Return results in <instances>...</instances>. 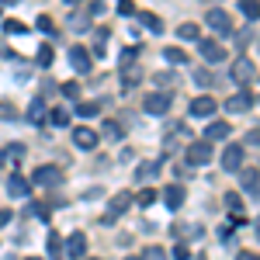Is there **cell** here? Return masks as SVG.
<instances>
[{
  "label": "cell",
  "mask_w": 260,
  "mask_h": 260,
  "mask_svg": "<svg viewBox=\"0 0 260 260\" xmlns=\"http://www.w3.org/2000/svg\"><path fill=\"white\" fill-rule=\"evenodd\" d=\"M170 94H163V90H153V94H146V101H142V108H146V115H167L170 111Z\"/></svg>",
  "instance_id": "cell-1"
},
{
  "label": "cell",
  "mask_w": 260,
  "mask_h": 260,
  "mask_svg": "<svg viewBox=\"0 0 260 260\" xmlns=\"http://www.w3.org/2000/svg\"><path fill=\"white\" fill-rule=\"evenodd\" d=\"M229 77H233V83H250L253 77H257V66H253V59H236L233 66H229Z\"/></svg>",
  "instance_id": "cell-2"
},
{
  "label": "cell",
  "mask_w": 260,
  "mask_h": 260,
  "mask_svg": "<svg viewBox=\"0 0 260 260\" xmlns=\"http://www.w3.org/2000/svg\"><path fill=\"white\" fill-rule=\"evenodd\" d=\"M59 180H62V170L52 167V163H49V167H39V170L31 174V184H39V187H56Z\"/></svg>",
  "instance_id": "cell-3"
},
{
  "label": "cell",
  "mask_w": 260,
  "mask_h": 260,
  "mask_svg": "<svg viewBox=\"0 0 260 260\" xmlns=\"http://www.w3.org/2000/svg\"><path fill=\"white\" fill-rule=\"evenodd\" d=\"M208 160H212V146H208L205 139L187 146V163H191V167H205Z\"/></svg>",
  "instance_id": "cell-4"
},
{
  "label": "cell",
  "mask_w": 260,
  "mask_h": 260,
  "mask_svg": "<svg viewBox=\"0 0 260 260\" xmlns=\"http://www.w3.org/2000/svg\"><path fill=\"white\" fill-rule=\"evenodd\" d=\"M222 167H225V170H236V174L243 170V146H240V142H229V146H225V153H222Z\"/></svg>",
  "instance_id": "cell-5"
},
{
  "label": "cell",
  "mask_w": 260,
  "mask_h": 260,
  "mask_svg": "<svg viewBox=\"0 0 260 260\" xmlns=\"http://www.w3.org/2000/svg\"><path fill=\"white\" fill-rule=\"evenodd\" d=\"M253 108V94L250 90H240V94H233V98L225 101V111L229 115H243V111H250Z\"/></svg>",
  "instance_id": "cell-6"
},
{
  "label": "cell",
  "mask_w": 260,
  "mask_h": 260,
  "mask_svg": "<svg viewBox=\"0 0 260 260\" xmlns=\"http://www.w3.org/2000/svg\"><path fill=\"white\" fill-rule=\"evenodd\" d=\"M205 21H208V28H215V31H222V35H229V31H233V24H229V14H225L222 7H212V11L205 14Z\"/></svg>",
  "instance_id": "cell-7"
},
{
  "label": "cell",
  "mask_w": 260,
  "mask_h": 260,
  "mask_svg": "<svg viewBox=\"0 0 260 260\" xmlns=\"http://www.w3.org/2000/svg\"><path fill=\"white\" fill-rule=\"evenodd\" d=\"M198 52H201V59H208V62H222L225 59V49H222L219 42H212V39H201Z\"/></svg>",
  "instance_id": "cell-8"
},
{
  "label": "cell",
  "mask_w": 260,
  "mask_h": 260,
  "mask_svg": "<svg viewBox=\"0 0 260 260\" xmlns=\"http://www.w3.org/2000/svg\"><path fill=\"white\" fill-rule=\"evenodd\" d=\"M70 62H73V70H77V73H90V66H94L90 52H87L83 45H73V49H70Z\"/></svg>",
  "instance_id": "cell-9"
},
{
  "label": "cell",
  "mask_w": 260,
  "mask_h": 260,
  "mask_svg": "<svg viewBox=\"0 0 260 260\" xmlns=\"http://www.w3.org/2000/svg\"><path fill=\"white\" fill-rule=\"evenodd\" d=\"M73 146H77V149H94V146H98V132L87 128V125L73 128Z\"/></svg>",
  "instance_id": "cell-10"
},
{
  "label": "cell",
  "mask_w": 260,
  "mask_h": 260,
  "mask_svg": "<svg viewBox=\"0 0 260 260\" xmlns=\"http://www.w3.org/2000/svg\"><path fill=\"white\" fill-rule=\"evenodd\" d=\"M215 98H208V94H201V98L191 101V115H198V118H208V115H215Z\"/></svg>",
  "instance_id": "cell-11"
},
{
  "label": "cell",
  "mask_w": 260,
  "mask_h": 260,
  "mask_svg": "<svg viewBox=\"0 0 260 260\" xmlns=\"http://www.w3.org/2000/svg\"><path fill=\"white\" fill-rule=\"evenodd\" d=\"M83 253H87V236H83V233H73V236L66 240V257H70V260H80Z\"/></svg>",
  "instance_id": "cell-12"
},
{
  "label": "cell",
  "mask_w": 260,
  "mask_h": 260,
  "mask_svg": "<svg viewBox=\"0 0 260 260\" xmlns=\"http://www.w3.org/2000/svg\"><path fill=\"white\" fill-rule=\"evenodd\" d=\"M7 191H11V198H28L31 194V184L21 177V174H11L7 177Z\"/></svg>",
  "instance_id": "cell-13"
},
{
  "label": "cell",
  "mask_w": 260,
  "mask_h": 260,
  "mask_svg": "<svg viewBox=\"0 0 260 260\" xmlns=\"http://www.w3.org/2000/svg\"><path fill=\"white\" fill-rule=\"evenodd\" d=\"M184 198H187V194H184V184H170V187H163V201H167L174 212L184 205Z\"/></svg>",
  "instance_id": "cell-14"
},
{
  "label": "cell",
  "mask_w": 260,
  "mask_h": 260,
  "mask_svg": "<svg viewBox=\"0 0 260 260\" xmlns=\"http://www.w3.org/2000/svg\"><path fill=\"white\" fill-rule=\"evenodd\" d=\"M128 205H132V194H128V191H118L115 198L108 201V219H115V215H121V212H125Z\"/></svg>",
  "instance_id": "cell-15"
},
{
  "label": "cell",
  "mask_w": 260,
  "mask_h": 260,
  "mask_svg": "<svg viewBox=\"0 0 260 260\" xmlns=\"http://www.w3.org/2000/svg\"><path fill=\"white\" fill-rule=\"evenodd\" d=\"M219 139H229V121H212V125L205 128V142H208V146L219 142Z\"/></svg>",
  "instance_id": "cell-16"
},
{
  "label": "cell",
  "mask_w": 260,
  "mask_h": 260,
  "mask_svg": "<svg viewBox=\"0 0 260 260\" xmlns=\"http://www.w3.org/2000/svg\"><path fill=\"white\" fill-rule=\"evenodd\" d=\"M98 139H108V142H121V139H125V128H121L118 121H104V125H101V132H98Z\"/></svg>",
  "instance_id": "cell-17"
},
{
  "label": "cell",
  "mask_w": 260,
  "mask_h": 260,
  "mask_svg": "<svg viewBox=\"0 0 260 260\" xmlns=\"http://www.w3.org/2000/svg\"><path fill=\"white\" fill-rule=\"evenodd\" d=\"M240 184L246 187V191H257V187H260V170H253V167H243V170H240Z\"/></svg>",
  "instance_id": "cell-18"
},
{
  "label": "cell",
  "mask_w": 260,
  "mask_h": 260,
  "mask_svg": "<svg viewBox=\"0 0 260 260\" xmlns=\"http://www.w3.org/2000/svg\"><path fill=\"white\" fill-rule=\"evenodd\" d=\"M156 167H160L156 160H146V163H139V170H136V180H142V184H146V180H153L156 174H160Z\"/></svg>",
  "instance_id": "cell-19"
},
{
  "label": "cell",
  "mask_w": 260,
  "mask_h": 260,
  "mask_svg": "<svg viewBox=\"0 0 260 260\" xmlns=\"http://www.w3.org/2000/svg\"><path fill=\"white\" fill-rule=\"evenodd\" d=\"M177 35H180L184 42H194V39L201 42V28H198V24H191V21H187V24H180V28H177Z\"/></svg>",
  "instance_id": "cell-20"
},
{
  "label": "cell",
  "mask_w": 260,
  "mask_h": 260,
  "mask_svg": "<svg viewBox=\"0 0 260 260\" xmlns=\"http://www.w3.org/2000/svg\"><path fill=\"white\" fill-rule=\"evenodd\" d=\"M42 118H45V104H42V98H35L28 104V121L35 125V121H42Z\"/></svg>",
  "instance_id": "cell-21"
},
{
  "label": "cell",
  "mask_w": 260,
  "mask_h": 260,
  "mask_svg": "<svg viewBox=\"0 0 260 260\" xmlns=\"http://www.w3.org/2000/svg\"><path fill=\"white\" fill-rule=\"evenodd\" d=\"M139 70H136V66H125V70H121V87H125V90H128V87H136V83H139Z\"/></svg>",
  "instance_id": "cell-22"
},
{
  "label": "cell",
  "mask_w": 260,
  "mask_h": 260,
  "mask_svg": "<svg viewBox=\"0 0 260 260\" xmlns=\"http://www.w3.org/2000/svg\"><path fill=\"white\" fill-rule=\"evenodd\" d=\"M177 236H184V240H194V236H205V229L191 225V222H180V225H177Z\"/></svg>",
  "instance_id": "cell-23"
},
{
  "label": "cell",
  "mask_w": 260,
  "mask_h": 260,
  "mask_svg": "<svg viewBox=\"0 0 260 260\" xmlns=\"http://www.w3.org/2000/svg\"><path fill=\"white\" fill-rule=\"evenodd\" d=\"M49 121H52V125H70V111H66V108H52V111H49Z\"/></svg>",
  "instance_id": "cell-24"
},
{
  "label": "cell",
  "mask_w": 260,
  "mask_h": 260,
  "mask_svg": "<svg viewBox=\"0 0 260 260\" xmlns=\"http://www.w3.org/2000/svg\"><path fill=\"white\" fill-rule=\"evenodd\" d=\"M240 11H243V18H250V21H257V18H260V4H253V0H243Z\"/></svg>",
  "instance_id": "cell-25"
},
{
  "label": "cell",
  "mask_w": 260,
  "mask_h": 260,
  "mask_svg": "<svg viewBox=\"0 0 260 260\" xmlns=\"http://www.w3.org/2000/svg\"><path fill=\"white\" fill-rule=\"evenodd\" d=\"M70 28H77V31H83V28H90V14H70Z\"/></svg>",
  "instance_id": "cell-26"
},
{
  "label": "cell",
  "mask_w": 260,
  "mask_h": 260,
  "mask_svg": "<svg viewBox=\"0 0 260 260\" xmlns=\"http://www.w3.org/2000/svg\"><path fill=\"white\" fill-rule=\"evenodd\" d=\"M163 59L174 62V66H180V62H187V56H184L180 49H174V45H170V49H163Z\"/></svg>",
  "instance_id": "cell-27"
},
{
  "label": "cell",
  "mask_w": 260,
  "mask_h": 260,
  "mask_svg": "<svg viewBox=\"0 0 260 260\" xmlns=\"http://www.w3.org/2000/svg\"><path fill=\"white\" fill-rule=\"evenodd\" d=\"M225 208H229V212H233V215L240 219V212H243V198H240V194H225Z\"/></svg>",
  "instance_id": "cell-28"
},
{
  "label": "cell",
  "mask_w": 260,
  "mask_h": 260,
  "mask_svg": "<svg viewBox=\"0 0 260 260\" xmlns=\"http://www.w3.org/2000/svg\"><path fill=\"white\" fill-rule=\"evenodd\" d=\"M139 21H142V24H146V28H149V31H160V28H163V21L156 18V14H146V11H142V14H139Z\"/></svg>",
  "instance_id": "cell-29"
},
{
  "label": "cell",
  "mask_w": 260,
  "mask_h": 260,
  "mask_svg": "<svg viewBox=\"0 0 260 260\" xmlns=\"http://www.w3.org/2000/svg\"><path fill=\"white\" fill-rule=\"evenodd\" d=\"M39 66H42V70L52 66V45H39Z\"/></svg>",
  "instance_id": "cell-30"
},
{
  "label": "cell",
  "mask_w": 260,
  "mask_h": 260,
  "mask_svg": "<svg viewBox=\"0 0 260 260\" xmlns=\"http://www.w3.org/2000/svg\"><path fill=\"white\" fill-rule=\"evenodd\" d=\"M77 115H83V118L98 115V104H94V101H80V104H77Z\"/></svg>",
  "instance_id": "cell-31"
},
{
  "label": "cell",
  "mask_w": 260,
  "mask_h": 260,
  "mask_svg": "<svg viewBox=\"0 0 260 260\" xmlns=\"http://www.w3.org/2000/svg\"><path fill=\"white\" fill-rule=\"evenodd\" d=\"M4 31H7V35H24V24H21V21H4Z\"/></svg>",
  "instance_id": "cell-32"
},
{
  "label": "cell",
  "mask_w": 260,
  "mask_h": 260,
  "mask_svg": "<svg viewBox=\"0 0 260 260\" xmlns=\"http://www.w3.org/2000/svg\"><path fill=\"white\" fill-rule=\"evenodd\" d=\"M142 205V208H149V205H153V201H156V191H149V187H146V191H139V198H136Z\"/></svg>",
  "instance_id": "cell-33"
},
{
  "label": "cell",
  "mask_w": 260,
  "mask_h": 260,
  "mask_svg": "<svg viewBox=\"0 0 260 260\" xmlns=\"http://www.w3.org/2000/svg\"><path fill=\"white\" fill-rule=\"evenodd\" d=\"M170 257H174V260H191V250H187L184 243H177V246L170 250Z\"/></svg>",
  "instance_id": "cell-34"
},
{
  "label": "cell",
  "mask_w": 260,
  "mask_h": 260,
  "mask_svg": "<svg viewBox=\"0 0 260 260\" xmlns=\"http://www.w3.org/2000/svg\"><path fill=\"white\" fill-rule=\"evenodd\" d=\"M62 94H66V98H80V83L66 80V83H62Z\"/></svg>",
  "instance_id": "cell-35"
},
{
  "label": "cell",
  "mask_w": 260,
  "mask_h": 260,
  "mask_svg": "<svg viewBox=\"0 0 260 260\" xmlns=\"http://www.w3.org/2000/svg\"><path fill=\"white\" fill-rule=\"evenodd\" d=\"M194 80H198L201 87H208V83H212V73H208V70H198V73H194Z\"/></svg>",
  "instance_id": "cell-36"
},
{
  "label": "cell",
  "mask_w": 260,
  "mask_h": 260,
  "mask_svg": "<svg viewBox=\"0 0 260 260\" xmlns=\"http://www.w3.org/2000/svg\"><path fill=\"white\" fill-rule=\"evenodd\" d=\"M104 42H108V31H104V28H101V31H98V49H94V52H98V56H104Z\"/></svg>",
  "instance_id": "cell-37"
},
{
  "label": "cell",
  "mask_w": 260,
  "mask_h": 260,
  "mask_svg": "<svg viewBox=\"0 0 260 260\" xmlns=\"http://www.w3.org/2000/svg\"><path fill=\"white\" fill-rule=\"evenodd\" d=\"M118 14H136V4H132V0H121V4H118Z\"/></svg>",
  "instance_id": "cell-38"
},
{
  "label": "cell",
  "mask_w": 260,
  "mask_h": 260,
  "mask_svg": "<svg viewBox=\"0 0 260 260\" xmlns=\"http://www.w3.org/2000/svg\"><path fill=\"white\" fill-rule=\"evenodd\" d=\"M132 59H136V49H125V52H121V70L132 66Z\"/></svg>",
  "instance_id": "cell-39"
},
{
  "label": "cell",
  "mask_w": 260,
  "mask_h": 260,
  "mask_svg": "<svg viewBox=\"0 0 260 260\" xmlns=\"http://www.w3.org/2000/svg\"><path fill=\"white\" fill-rule=\"evenodd\" d=\"M39 28H42V31H49V35H52V18H49V14H42V18H39Z\"/></svg>",
  "instance_id": "cell-40"
},
{
  "label": "cell",
  "mask_w": 260,
  "mask_h": 260,
  "mask_svg": "<svg viewBox=\"0 0 260 260\" xmlns=\"http://www.w3.org/2000/svg\"><path fill=\"white\" fill-rule=\"evenodd\" d=\"M11 219H14V215H11V208H0V229H4Z\"/></svg>",
  "instance_id": "cell-41"
},
{
  "label": "cell",
  "mask_w": 260,
  "mask_h": 260,
  "mask_svg": "<svg viewBox=\"0 0 260 260\" xmlns=\"http://www.w3.org/2000/svg\"><path fill=\"white\" fill-rule=\"evenodd\" d=\"M236 260H260V253H250V250H240V253H236Z\"/></svg>",
  "instance_id": "cell-42"
},
{
  "label": "cell",
  "mask_w": 260,
  "mask_h": 260,
  "mask_svg": "<svg viewBox=\"0 0 260 260\" xmlns=\"http://www.w3.org/2000/svg\"><path fill=\"white\" fill-rule=\"evenodd\" d=\"M146 253H149V260H163V250H160V246H149Z\"/></svg>",
  "instance_id": "cell-43"
},
{
  "label": "cell",
  "mask_w": 260,
  "mask_h": 260,
  "mask_svg": "<svg viewBox=\"0 0 260 260\" xmlns=\"http://www.w3.org/2000/svg\"><path fill=\"white\" fill-rule=\"evenodd\" d=\"M246 139H250V142H257V146H260V128H253V132H250Z\"/></svg>",
  "instance_id": "cell-44"
},
{
  "label": "cell",
  "mask_w": 260,
  "mask_h": 260,
  "mask_svg": "<svg viewBox=\"0 0 260 260\" xmlns=\"http://www.w3.org/2000/svg\"><path fill=\"white\" fill-rule=\"evenodd\" d=\"M253 233H257V240H260V219H257V222H253Z\"/></svg>",
  "instance_id": "cell-45"
},
{
  "label": "cell",
  "mask_w": 260,
  "mask_h": 260,
  "mask_svg": "<svg viewBox=\"0 0 260 260\" xmlns=\"http://www.w3.org/2000/svg\"><path fill=\"white\" fill-rule=\"evenodd\" d=\"M125 260H142V257H125Z\"/></svg>",
  "instance_id": "cell-46"
},
{
  "label": "cell",
  "mask_w": 260,
  "mask_h": 260,
  "mask_svg": "<svg viewBox=\"0 0 260 260\" xmlns=\"http://www.w3.org/2000/svg\"><path fill=\"white\" fill-rule=\"evenodd\" d=\"M0 163H4V156H0Z\"/></svg>",
  "instance_id": "cell-47"
}]
</instances>
